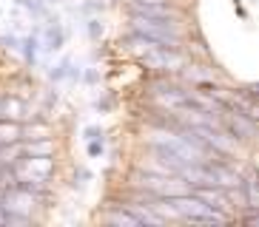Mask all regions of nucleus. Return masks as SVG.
I'll list each match as a JSON object with an SVG mask.
<instances>
[{"mask_svg": "<svg viewBox=\"0 0 259 227\" xmlns=\"http://www.w3.org/2000/svg\"><path fill=\"white\" fill-rule=\"evenodd\" d=\"M17 179H29L37 185H52L57 176V156H20V162H15Z\"/></svg>", "mask_w": 259, "mask_h": 227, "instance_id": "nucleus-1", "label": "nucleus"}, {"mask_svg": "<svg viewBox=\"0 0 259 227\" xmlns=\"http://www.w3.org/2000/svg\"><path fill=\"white\" fill-rule=\"evenodd\" d=\"M220 125L239 145H253V139H256V120H251V117H245L239 111H222Z\"/></svg>", "mask_w": 259, "mask_h": 227, "instance_id": "nucleus-2", "label": "nucleus"}, {"mask_svg": "<svg viewBox=\"0 0 259 227\" xmlns=\"http://www.w3.org/2000/svg\"><path fill=\"white\" fill-rule=\"evenodd\" d=\"M122 15H140V17H154V20L185 23V9H180L177 3H122Z\"/></svg>", "mask_w": 259, "mask_h": 227, "instance_id": "nucleus-3", "label": "nucleus"}, {"mask_svg": "<svg viewBox=\"0 0 259 227\" xmlns=\"http://www.w3.org/2000/svg\"><path fill=\"white\" fill-rule=\"evenodd\" d=\"M0 207L6 213H17V216H26V219H37L40 216V207L37 204V199L31 196V193H26V190H20V188H6L3 190V202H0Z\"/></svg>", "mask_w": 259, "mask_h": 227, "instance_id": "nucleus-4", "label": "nucleus"}, {"mask_svg": "<svg viewBox=\"0 0 259 227\" xmlns=\"http://www.w3.org/2000/svg\"><path fill=\"white\" fill-rule=\"evenodd\" d=\"M37 37H40V54H57L66 48L69 31L63 29V23H43Z\"/></svg>", "mask_w": 259, "mask_h": 227, "instance_id": "nucleus-5", "label": "nucleus"}, {"mask_svg": "<svg viewBox=\"0 0 259 227\" xmlns=\"http://www.w3.org/2000/svg\"><path fill=\"white\" fill-rule=\"evenodd\" d=\"M29 111H31L29 99L3 91V99H0V120H17V122H23L26 117H29Z\"/></svg>", "mask_w": 259, "mask_h": 227, "instance_id": "nucleus-6", "label": "nucleus"}, {"mask_svg": "<svg viewBox=\"0 0 259 227\" xmlns=\"http://www.w3.org/2000/svg\"><path fill=\"white\" fill-rule=\"evenodd\" d=\"M100 219L106 221V224H122V227H143L137 221V216L131 210H125L120 202H114V204H106V210L100 213Z\"/></svg>", "mask_w": 259, "mask_h": 227, "instance_id": "nucleus-7", "label": "nucleus"}, {"mask_svg": "<svg viewBox=\"0 0 259 227\" xmlns=\"http://www.w3.org/2000/svg\"><path fill=\"white\" fill-rule=\"evenodd\" d=\"M60 145L57 136H43V139H26L23 142V156H57Z\"/></svg>", "mask_w": 259, "mask_h": 227, "instance_id": "nucleus-8", "label": "nucleus"}, {"mask_svg": "<svg viewBox=\"0 0 259 227\" xmlns=\"http://www.w3.org/2000/svg\"><path fill=\"white\" fill-rule=\"evenodd\" d=\"M17 54L23 57V63L29 68H34L37 66V60H40V37L37 34H20V48H17Z\"/></svg>", "mask_w": 259, "mask_h": 227, "instance_id": "nucleus-9", "label": "nucleus"}, {"mask_svg": "<svg viewBox=\"0 0 259 227\" xmlns=\"http://www.w3.org/2000/svg\"><path fill=\"white\" fill-rule=\"evenodd\" d=\"M37 99H40L37 111H43V114H52L54 108L60 105V91H57V85H49V88H40V91H37Z\"/></svg>", "mask_w": 259, "mask_h": 227, "instance_id": "nucleus-10", "label": "nucleus"}, {"mask_svg": "<svg viewBox=\"0 0 259 227\" xmlns=\"http://www.w3.org/2000/svg\"><path fill=\"white\" fill-rule=\"evenodd\" d=\"M15 6H17V9H26V12L31 15V20H37V23L46 20L49 9H52V6H46L43 0H15Z\"/></svg>", "mask_w": 259, "mask_h": 227, "instance_id": "nucleus-11", "label": "nucleus"}, {"mask_svg": "<svg viewBox=\"0 0 259 227\" xmlns=\"http://www.w3.org/2000/svg\"><path fill=\"white\" fill-rule=\"evenodd\" d=\"M108 6H111L108 0H83V3H80L77 9H71V12L80 15V17H100Z\"/></svg>", "mask_w": 259, "mask_h": 227, "instance_id": "nucleus-12", "label": "nucleus"}, {"mask_svg": "<svg viewBox=\"0 0 259 227\" xmlns=\"http://www.w3.org/2000/svg\"><path fill=\"white\" fill-rule=\"evenodd\" d=\"M20 142V122L17 120H0V145Z\"/></svg>", "mask_w": 259, "mask_h": 227, "instance_id": "nucleus-13", "label": "nucleus"}, {"mask_svg": "<svg viewBox=\"0 0 259 227\" xmlns=\"http://www.w3.org/2000/svg\"><path fill=\"white\" fill-rule=\"evenodd\" d=\"M23 156V142H9L0 145V165H15Z\"/></svg>", "mask_w": 259, "mask_h": 227, "instance_id": "nucleus-14", "label": "nucleus"}, {"mask_svg": "<svg viewBox=\"0 0 259 227\" xmlns=\"http://www.w3.org/2000/svg\"><path fill=\"white\" fill-rule=\"evenodd\" d=\"M71 66V57L69 54H66V57H63L60 63H57V66H49L46 68V80L52 85H60V83H66V68Z\"/></svg>", "mask_w": 259, "mask_h": 227, "instance_id": "nucleus-15", "label": "nucleus"}, {"mask_svg": "<svg viewBox=\"0 0 259 227\" xmlns=\"http://www.w3.org/2000/svg\"><path fill=\"white\" fill-rule=\"evenodd\" d=\"M83 29H85V37L92 40V43H100V40L106 37V23L100 20V17H85Z\"/></svg>", "mask_w": 259, "mask_h": 227, "instance_id": "nucleus-16", "label": "nucleus"}, {"mask_svg": "<svg viewBox=\"0 0 259 227\" xmlns=\"http://www.w3.org/2000/svg\"><path fill=\"white\" fill-rule=\"evenodd\" d=\"M0 48H6V51H17V48H20V34H17V31H6V34H0Z\"/></svg>", "mask_w": 259, "mask_h": 227, "instance_id": "nucleus-17", "label": "nucleus"}, {"mask_svg": "<svg viewBox=\"0 0 259 227\" xmlns=\"http://www.w3.org/2000/svg\"><path fill=\"white\" fill-rule=\"evenodd\" d=\"M85 153L92 159H100L106 153V139H89V142H85Z\"/></svg>", "mask_w": 259, "mask_h": 227, "instance_id": "nucleus-18", "label": "nucleus"}, {"mask_svg": "<svg viewBox=\"0 0 259 227\" xmlns=\"http://www.w3.org/2000/svg\"><path fill=\"white\" fill-rule=\"evenodd\" d=\"M80 83H83V85H89V88L100 85V68H94V66L83 68V77H80Z\"/></svg>", "mask_w": 259, "mask_h": 227, "instance_id": "nucleus-19", "label": "nucleus"}, {"mask_svg": "<svg viewBox=\"0 0 259 227\" xmlns=\"http://www.w3.org/2000/svg\"><path fill=\"white\" fill-rule=\"evenodd\" d=\"M94 111H97V114H111V111H114V97L106 94V97L94 99Z\"/></svg>", "mask_w": 259, "mask_h": 227, "instance_id": "nucleus-20", "label": "nucleus"}, {"mask_svg": "<svg viewBox=\"0 0 259 227\" xmlns=\"http://www.w3.org/2000/svg\"><path fill=\"white\" fill-rule=\"evenodd\" d=\"M83 139L89 142V139H106V131H103V125H85L83 128Z\"/></svg>", "mask_w": 259, "mask_h": 227, "instance_id": "nucleus-21", "label": "nucleus"}, {"mask_svg": "<svg viewBox=\"0 0 259 227\" xmlns=\"http://www.w3.org/2000/svg\"><path fill=\"white\" fill-rule=\"evenodd\" d=\"M80 77H83V68L71 60V66L66 68V80H69V83H80Z\"/></svg>", "mask_w": 259, "mask_h": 227, "instance_id": "nucleus-22", "label": "nucleus"}, {"mask_svg": "<svg viewBox=\"0 0 259 227\" xmlns=\"http://www.w3.org/2000/svg\"><path fill=\"white\" fill-rule=\"evenodd\" d=\"M92 179H94V174L89 171V167H83V165L74 167V182H83L85 185V182H92Z\"/></svg>", "mask_w": 259, "mask_h": 227, "instance_id": "nucleus-23", "label": "nucleus"}, {"mask_svg": "<svg viewBox=\"0 0 259 227\" xmlns=\"http://www.w3.org/2000/svg\"><path fill=\"white\" fill-rule=\"evenodd\" d=\"M125 3H177V0H125Z\"/></svg>", "mask_w": 259, "mask_h": 227, "instance_id": "nucleus-24", "label": "nucleus"}, {"mask_svg": "<svg viewBox=\"0 0 259 227\" xmlns=\"http://www.w3.org/2000/svg\"><path fill=\"white\" fill-rule=\"evenodd\" d=\"M0 202H3V188H0Z\"/></svg>", "mask_w": 259, "mask_h": 227, "instance_id": "nucleus-25", "label": "nucleus"}, {"mask_svg": "<svg viewBox=\"0 0 259 227\" xmlns=\"http://www.w3.org/2000/svg\"><path fill=\"white\" fill-rule=\"evenodd\" d=\"M0 99H3V91H0Z\"/></svg>", "mask_w": 259, "mask_h": 227, "instance_id": "nucleus-26", "label": "nucleus"}]
</instances>
